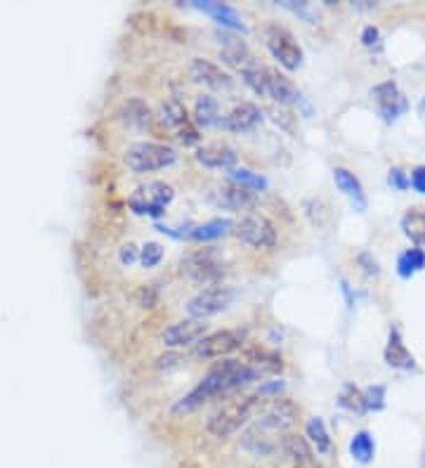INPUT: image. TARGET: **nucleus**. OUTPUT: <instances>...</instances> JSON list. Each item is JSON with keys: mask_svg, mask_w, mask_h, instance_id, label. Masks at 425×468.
<instances>
[{"mask_svg": "<svg viewBox=\"0 0 425 468\" xmlns=\"http://www.w3.org/2000/svg\"><path fill=\"white\" fill-rule=\"evenodd\" d=\"M177 152L164 143H135L125 152V166L133 173H154L173 166Z\"/></svg>", "mask_w": 425, "mask_h": 468, "instance_id": "nucleus-4", "label": "nucleus"}, {"mask_svg": "<svg viewBox=\"0 0 425 468\" xmlns=\"http://www.w3.org/2000/svg\"><path fill=\"white\" fill-rule=\"evenodd\" d=\"M386 362L388 367H392V369H404V371L414 369L416 367L414 355L407 350V346H404L402 341V334H399L397 326H392L390 329V338H388V346H386Z\"/></svg>", "mask_w": 425, "mask_h": 468, "instance_id": "nucleus-23", "label": "nucleus"}, {"mask_svg": "<svg viewBox=\"0 0 425 468\" xmlns=\"http://www.w3.org/2000/svg\"><path fill=\"white\" fill-rule=\"evenodd\" d=\"M234 234L241 244L250 246L255 251H270L277 244V228L262 213H249L234 225Z\"/></svg>", "mask_w": 425, "mask_h": 468, "instance_id": "nucleus-7", "label": "nucleus"}, {"mask_svg": "<svg viewBox=\"0 0 425 468\" xmlns=\"http://www.w3.org/2000/svg\"><path fill=\"white\" fill-rule=\"evenodd\" d=\"M423 468H425V452H423Z\"/></svg>", "mask_w": 425, "mask_h": 468, "instance_id": "nucleus-45", "label": "nucleus"}, {"mask_svg": "<svg viewBox=\"0 0 425 468\" xmlns=\"http://www.w3.org/2000/svg\"><path fill=\"white\" fill-rule=\"evenodd\" d=\"M189 71H192V79L206 88H213V90L232 88V76L227 74L220 64L210 62V59L197 58L192 62V69H189Z\"/></svg>", "mask_w": 425, "mask_h": 468, "instance_id": "nucleus-18", "label": "nucleus"}, {"mask_svg": "<svg viewBox=\"0 0 425 468\" xmlns=\"http://www.w3.org/2000/svg\"><path fill=\"white\" fill-rule=\"evenodd\" d=\"M206 320H197V317H187V320H180L175 324H170L164 334H161V341L168 346V348H187V346H197L201 338L206 336Z\"/></svg>", "mask_w": 425, "mask_h": 468, "instance_id": "nucleus-14", "label": "nucleus"}, {"mask_svg": "<svg viewBox=\"0 0 425 468\" xmlns=\"http://www.w3.org/2000/svg\"><path fill=\"white\" fill-rule=\"evenodd\" d=\"M371 98H374L376 104H378V112L386 123H395V121L399 119V116H402L409 107L407 100H404V95L399 92V88H397L392 80L376 86L374 90H371Z\"/></svg>", "mask_w": 425, "mask_h": 468, "instance_id": "nucleus-16", "label": "nucleus"}, {"mask_svg": "<svg viewBox=\"0 0 425 468\" xmlns=\"http://www.w3.org/2000/svg\"><path fill=\"white\" fill-rule=\"evenodd\" d=\"M119 258H121V263H123V265L135 263V261H140V249H137L135 244H123V246H121Z\"/></svg>", "mask_w": 425, "mask_h": 468, "instance_id": "nucleus-39", "label": "nucleus"}, {"mask_svg": "<svg viewBox=\"0 0 425 468\" xmlns=\"http://www.w3.org/2000/svg\"><path fill=\"white\" fill-rule=\"evenodd\" d=\"M241 360L255 369L260 377H267V374H279L283 369V362L277 353H270L265 348H250L241 355Z\"/></svg>", "mask_w": 425, "mask_h": 468, "instance_id": "nucleus-24", "label": "nucleus"}, {"mask_svg": "<svg viewBox=\"0 0 425 468\" xmlns=\"http://www.w3.org/2000/svg\"><path fill=\"white\" fill-rule=\"evenodd\" d=\"M265 400L267 398H260L258 393L237 395L232 400H225L213 410V414L206 421V431L218 440H225L229 435L239 433L246 423H250V419L258 417V411H260Z\"/></svg>", "mask_w": 425, "mask_h": 468, "instance_id": "nucleus-2", "label": "nucleus"}, {"mask_svg": "<svg viewBox=\"0 0 425 468\" xmlns=\"http://www.w3.org/2000/svg\"><path fill=\"white\" fill-rule=\"evenodd\" d=\"M340 407H345V410L350 411H357V414H364L367 410V400H364V390H359L357 386H350L347 383L345 388H343V393H340Z\"/></svg>", "mask_w": 425, "mask_h": 468, "instance_id": "nucleus-34", "label": "nucleus"}, {"mask_svg": "<svg viewBox=\"0 0 425 468\" xmlns=\"http://www.w3.org/2000/svg\"><path fill=\"white\" fill-rule=\"evenodd\" d=\"M241 79H244V83L250 88V90L255 92V95H260V98H267L265 67H260V64H255V67H250L249 71H244V74H241Z\"/></svg>", "mask_w": 425, "mask_h": 468, "instance_id": "nucleus-35", "label": "nucleus"}, {"mask_svg": "<svg viewBox=\"0 0 425 468\" xmlns=\"http://www.w3.org/2000/svg\"><path fill=\"white\" fill-rule=\"evenodd\" d=\"M402 232L416 246H425V211H409L402 216Z\"/></svg>", "mask_w": 425, "mask_h": 468, "instance_id": "nucleus-30", "label": "nucleus"}, {"mask_svg": "<svg viewBox=\"0 0 425 468\" xmlns=\"http://www.w3.org/2000/svg\"><path fill=\"white\" fill-rule=\"evenodd\" d=\"M213 199L218 206L227 208V211H250L255 204H258V195L253 189L244 187V185L234 183V180H227V183L218 185L216 192H213Z\"/></svg>", "mask_w": 425, "mask_h": 468, "instance_id": "nucleus-15", "label": "nucleus"}, {"mask_svg": "<svg viewBox=\"0 0 425 468\" xmlns=\"http://www.w3.org/2000/svg\"><path fill=\"white\" fill-rule=\"evenodd\" d=\"M173 199H175V189L170 187V185L161 183V180H152L147 185H140L133 192V197L128 199V206H131V211L135 216L161 218Z\"/></svg>", "mask_w": 425, "mask_h": 468, "instance_id": "nucleus-6", "label": "nucleus"}, {"mask_svg": "<svg viewBox=\"0 0 425 468\" xmlns=\"http://www.w3.org/2000/svg\"><path fill=\"white\" fill-rule=\"evenodd\" d=\"M293 468H322L317 462H307V463H295Z\"/></svg>", "mask_w": 425, "mask_h": 468, "instance_id": "nucleus-44", "label": "nucleus"}, {"mask_svg": "<svg viewBox=\"0 0 425 468\" xmlns=\"http://www.w3.org/2000/svg\"><path fill=\"white\" fill-rule=\"evenodd\" d=\"M218 40H220V59L227 67L237 69L239 74H244V71L258 64L253 52L249 50V46L239 36L229 34V31H218Z\"/></svg>", "mask_w": 425, "mask_h": 468, "instance_id": "nucleus-13", "label": "nucleus"}, {"mask_svg": "<svg viewBox=\"0 0 425 468\" xmlns=\"http://www.w3.org/2000/svg\"><path fill=\"white\" fill-rule=\"evenodd\" d=\"M260 121H262V112L258 104L239 102L237 107H232L225 116H222L220 126H225L227 131H232V133H249L253 131Z\"/></svg>", "mask_w": 425, "mask_h": 468, "instance_id": "nucleus-17", "label": "nucleus"}, {"mask_svg": "<svg viewBox=\"0 0 425 468\" xmlns=\"http://www.w3.org/2000/svg\"><path fill=\"white\" fill-rule=\"evenodd\" d=\"M350 454L355 462L371 463L376 457V440L368 431H357L350 440Z\"/></svg>", "mask_w": 425, "mask_h": 468, "instance_id": "nucleus-28", "label": "nucleus"}, {"mask_svg": "<svg viewBox=\"0 0 425 468\" xmlns=\"http://www.w3.org/2000/svg\"><path fill=\"white\" fill-rule=\"evenodd\" d=\"M194 7H197V10L208 12L210 17L216 19L218 24H222L225 29L246 31V24H244V19H241V15H239L234 7L225 5V3H213V0H204V3H201V0H197V3H194Z\"/></svg>", "mask_w": 425, "mask_h": 468, "instance_id": "nucleus-22", "label": "nucleus"}, {"mask_svg": "<svg viewBox=\"0 0 425 468\" xmlns=\"http://www.w3.org/2000/svg\"><path fill=\"white\" fill-rule=\"evenodd\" d=\"M161 261H164V246L156 244V241H147L140 249V263L144 268H156Z\"/></svg>", "mask_w": 425, "mask_h": 468, "instance_id": "nucleus-36", "label": "nucleus"}, {"mask_svg": "<svg viewBox=\"0 0 425 468\" xmlns=\"http://www.w3.org/2000/svg\"><path fill=\"white\" fill-rule=\"evenodd\" d=\"M121 119H123L125 126L137 128V131H144V128L152 126V109L144 100L140 98H133V100H125L123 107H121Z\"/></svg>", "mask_w": 425, "mask_h": 468, "instance_id": "nucleus-25", "label": "nucleus"}, {"mask_svg": "<svg viewBox=\"0 0 425 468\" xmlns=\"http://www.w3.org/2000/svg\"><path fill=\"white\" fill-rule=\"evenodd\" d=\"M194 123L197 126H204V128H210V126H220V104H218V100L213 98V95H198L197 102H194Z\"/></svg>", "mask_w": 425, "mask_h": 468, "instance_id": "nucleus-26", "label": "nucleus"}, {"mask_svg": "<svg viewBox=\"0 0 425 468\" xmlns=\"http://www.w3.org/2000/svg\"><path fill=\"white\" fill-rule=\"evenodd\" d=\"M241 346H244V334L237 332V329H220V332L206 334L194 346V357H198V360H222Z\"/></svg>", "mask_w": 425, "mask_h": 468, "instance_id": "nucleus-11", "label": "nucleus"}, {"mask_svg": "<svg viewBox=\"0 0 425 468\" xmlns=\"http://www.w3.org/2000/svg\"><path fill=\"white\" fill-rule=\"evenodd\" d=\"M364 400H367L368 411H378L386 407V388L383 386H374V388L364 390Z\"/></svg>", "mask_w": 425, "mask_h": 468, "instance_id": "nucleus-37", "label": "nucleus"}, {"mask_svg": "<svg viewBox=\"0 0 425 468\" xmlns=\"http://www.w3.org/2000/svg\"><path fill=\"white\" fill-rule=\"evenodd\" d=\"M180 272L197 284H220L222 274H225V263L213 249H198V251H189L182 256Z\"/></svg>", "mask_w": 425, "mask_h": 468, "instance_id": "nucleus-5", "label": "nucleus"}, {"mask_svg": "<svg viewBox=\"0 0 425 468\" xmlns=\"http://www.w3.org/2000/svg\"><path fill=\"white\" fill-rule=\"evenodd\" d=\"M425 268V251L414 246V249H407L402 256L397 258V274L404 277V280H411L414 274H419Z\"/></svg>", "mask_w": 425, "mask_h": 468, "instance_id": "nucleus-29", "label": "nucleus"}, {"mask_svg": "<svg viewBox=\"0 0 425 468\" xmlns=\"http://www.w3.org/2000/svg\"><path fill=\"white\" fill-rule=\"evenodd\" d=\"M265 46L267 50L272 52V58L282 64L283 69L295 71V69L303 64V48L298 46L295 36L291 34L286 27H279V24H267L265 31Z\"/></svg>", "mask_w": 425, "mask_h": 468, "instance_id": "nucleus-8", "label": "nucleus"}, {"mask_svg": "<svg viewBox=\"0 0 425 468\" xmlns=\"http://www.w3.org/2000/svg\"><path fill=\"white\" fill-rule=\"evenodd\" d=\"M289 435L291 433H283V431L274 429L267 421L255 417L239 438V445L253 457H279V454H283Z\"/></svg>", "mask_w": 425, "mask_h": 468, "instance_id": "nucleus-3", "label": "nucleus"}, {"mask_svg": "<svg viewBox=\"0 0 425 468\" xmlns=\"http://www.w3.org/2000/svg\"><path fill=\"white\" fill-rule=\"evenodd\" d=\"M234 301V292L229 286L222 284H210L206 289L197 293V296L189 298L187 313L189 317H197V320H208L213 314L225 313Z\"/></svg>", "mask_w": 425, "mask_h": 468, "instance_id": "nucleus-10", "label": "nucleus"}, {"mask_svg": "<svg viewBox=\"0 0 425 468\" xmlns=\"http://www.w3.org/2000/svg\"><path fill=\"white\" fill-rule=\"evenodd\" d=\"M378 40H380V31L376 29V27H367V29L362 31V43L367 48L378 46Z\"/></svg>", "mask_w": 425, "mask_h": 468, "instance_id": "nucleus-42", "label": "nucleus"}, {"mask_svg": "<svg viewBox=\"0 0 425 468\" xmlns=\"http://www.w3.org/2000/svg\"><path fill=\"white\" fill-rule=\"evenodd\" d=\"M265 83H267V98H272L282 107H289L301 100L298 88L293 86V80L289 76H283L282 71L272 67H265Z\"/></svg>", "mask_w": 425, "mask_h": 468, "instance_id": "nucleus-19", "label": "nucleus"}, {"mask_svg": "<svg viewBox=\"0 0 425 468\" xmlns=\"http://www.w3.org/2000/svg\"><path fill=\"white\" fill-rule=\"evenodd\" d=\"M357 261H359V265H364V272H367V274H378L380 272L378 263H376L374 258H371V253H367V251L359 253Z\"/></svg>", "mask_w": 425, "mask_h": 468, "instance_id": "nucleus-41", "label": "nucleus"}, {"mask_svg": "<svg viewBox=\"0 0 425 468\" xmlns=\"http://www.w3.org/2000/svg\"><path fill=\"white\" fill-rule=\"evenodd\" d=\"M260 374L255 369H250L244 360H232V357H225L222 362H218L213 369L201 378L197 388L189 390L182 400H177V405L173 407L175 414H187V411L198 410L204 407L206 402L218 400L222 395H229L234 390L244 388L250 381H258Z\"/></svg>", "mask_w": 425, "mask_h": 468, "instance_id": "nucleus-1", "label": "nucleus"}, {"mask_svg": "<svg viewBox=\"0 0 425 468\" xmlns=\"http://www.w3.org/2000/svg\"><path fill=\"white\" fill-rule=\"evenodd\" d=\"M161 121H164L165 128H168L185 147H194V144H198V140H201L198 126L194 123L192 116L187 114L185 104L177 98H170L161 104Z\"/></svg>", "mask_w": 425, "mask_h": 468, "instance_id": "nucleus-9", "label": "nucleus"}, {"mask_svg": "<svg viewBox=\"0 0 425 468\" xmlns=\"http://www.w3.org/2000/svg\"><path fill=\"white\" fill-rule=\"evenodd\" d=\"M388 183H390V187L397 189V192H404V189L411 187V176H407L402 168H392L390 176H388Z\"/></svg>", "mask_w": 425, "mask_h": 468, "instance_id": "nucleus-38", "label": "nucleus"}, {"mask_svg": "<svg viewBox=\"0 0 425 468\" xmlns=\"http://www.w3.org/2000/svg\"><path fill=\"white\" fill-rule=\"evenodd\" d=\"M411 187L419 192V195L425 197V166H416L411 171Z\"/></svg>", "mask_w": 425, "mask_h": 468, "instance_id": "nucleus-40", "label": "nucleus"}, {"mask_svg": "<svg viewBox=\"0 0 425 468\" xmlns=\"http://www.w3.org/2000/svg\"><path fill=\"white\" fill-rule=\"evenodd\" d=\"M197 161L206 168H227L232 171L237 164V149L227 143H208L197 149Z\"/></svg>", "mask_w": 425, "mask_h": 468, "instance_id": "nucleus-20", "label": "nucleus"}, {"mask_svg": "<svg viewBox=\"0 0 425 468\" xmlns=\"http://www.w3.org/2000/svg\"><path fill=\"white\" fill-rule=\"evenodd\" d=\"M229 180L244 185V187L253 189V192H262V189H267L265 177H262L260 173L249 171V168H232V171H229Z\"/></svg>", "mask_w": 425, "mask_h": 468, "instance_id": "nucleus-33", "label": "nucleus"}, {"mask_svg": "<svg viewBox=\"0 0 425 468\" xmlns=\"http://www.w3.org/2000/svg\"><path fill=\"white\" fill-rule=\"evenodd\" d=\"M234 228L232 220H227V218H216V220H210V223L206 225H198L197 229H194L189 237L197 241H213V239H220V237H225L229 229Z\"/></svg>", "mask_w": 425, "mask_h": 468, "instance_id": "nucleus-32", "label": "nucleus"}, {"mask_svg": "<svg viewBox=\"0 0 425 468\" xmlns=\"http://www.w3.org/2000/svg\"><path fill=\"white\" fill-rule=\"evenodd\" d=\"M258 419L267 421L270 426H274V429L283 431V433H291V431L298 426L301 407L295 405L293 400H289V398H282V395H277V398H267V400L262 402L260 411H258Z\"/></svg>", "mask_w": 425, "mask_h": 468, "instance_id": "nucleus-12", "label": "nucleus"}, {"mask_svg": "<svg viewBox=\"0 0 425 468\" xmlns=\"http://www.w3.org/2000/svg\"><path fill=\"white\" fill-rule=\"evenodd\" d=\"M305 438L310 440L312 450H317L319 454H329L331 447H334L329 431H326V423L319 417H312L310 421L305 423Z\"/></svg>", "mask_w": 425, "mask_h": 468, "instance_id": "nucleus-27", "label": "nucleus"}, {"mask_svg": "<svg viewBox=\"0 0 425 468\" xmlns=\"http://www.w3.org/2000/svg\"><path fill=\"white\" fill-rule=\"evenodd\" d=\"M334 180H335V185H338L340 192H343V195L352 201V206H355L359 213L367 211L368 208L367 195H364L362 183H359V177L355 176V173H350L347 168H335Z\"/></svg>", "mask_w": 425, "mask_h": 468, "instance_id": "nucleus-21", "label": "nucleus"}, {"mask_svg": "<svg viewBox=\"0 0 425 468\" xmlns=\"http://www.w3.org/2000/svg\"><path fill=\"white\" fill-rule=\"evenodd\" d=\"M283 454L293 459V463L314 462V452H312L310 440L303 438V435H295V433H291L289 440H286Z\"/></svg>", "mask_w": 425, "mask_h": 468, "instance_id": "nucleus-31", "label": "nucleus"}, {"mask_svg": "<svg viewBox=\"0 0 425 468\" xmlns=\"http://www.w3.org/2000/svg\"><path fill=\"white\" fill-rule=\"evenodd\" d=\"M419 116H420V121H423V126H425V95L420 98V102H419Z\"/></svg>", "mask_w": 425, "mask_h": 468, "instance_id": "nucleus-43", "label": "nucleus"}]
</instances>
